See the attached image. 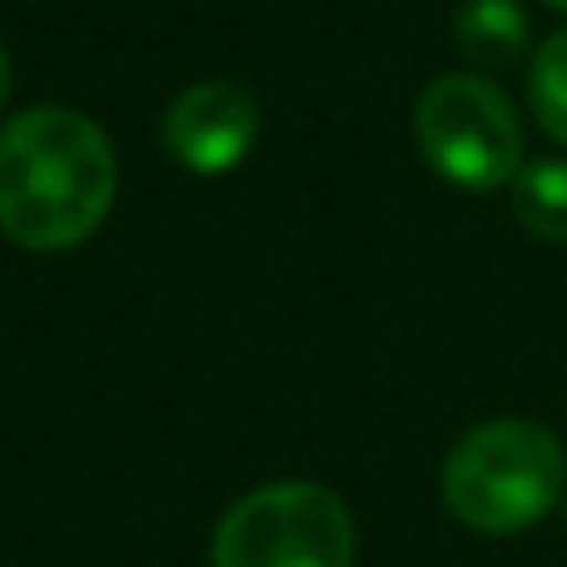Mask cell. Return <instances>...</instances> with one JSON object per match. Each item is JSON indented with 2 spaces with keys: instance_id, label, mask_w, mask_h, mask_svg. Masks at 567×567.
<instances>
[{
  "instance_id": "obj_1",
  "label": "cell",
  "mask_w": 567,
  "mask_h": 567,
  "mask_svg": "<svg viewBox=\"0 0 567 567\" xmlns=\"http://www.w3.org/2000/svg\"><path fill=\"white\" fill-rule=\"evenodd\" d=\"M110 135L70 105H30L0 125V235L30 255L85 245L115 209Z\"/></svg>"
},
{
  "instance_id": "obj_2",
  "label": "cell",
  "mask_w": 567,
  "mask_h": 567,
  "mask_svg": "<svg viewBox=\"0 0 567 567\" xmlns=\"http://www.w3.org/2000/svg\"><path fill=\"white\" fill-rule=\"evenodd\" d=\"M567 498V449L528 419L468 429L443 458V503L468 533L513 538Z\"/></svg>"
},
{
  "instance_id": "obj_3",
  "label": "cell",
  "mask_w": 567,
  "mask_h": 567,
  "mask_svg": "<svg viewBox=\"0 0 567 567\" xmlns=\"http://www.w3.org/2000/svg\"><path fill=\"white\" fill-rule=\"evenodd\" d=\"M413 140L449 185L493 195L513 185L523 159V120L488 75H439L413 105Z\"/></svg>"
},
{
  "instance_id": "obj_4",
  "label": "cell",
  "mask_w": 567,
  "mask_h": 567,
  "mask_svg": "<svg viewBox=\"0 0 567 567\" xmlns=\"http://www.w3.org/2000/svg\"><path fill=\"white\" fill-rule=\"evenodd\" d=\"M359 538L339 493L319 483H265L219 518L215 567H353Z\"/></svg>"
},
{
  "instance_id": "obj_5",
  "label": "cell",
  "mask_w": 567,
  "mask_h": 567,
  "mask_svg": "<svg viewBox=\"0 0 567 567\" xmlns=\"http://www.w3.org/2000/svg\"><path fill=\"white\" fill-rule=\"evenodd\" d=\"M259 145V100L235 80H199L165 110V150L189 175H229Z\"/></svg>"
},
{
  "instance_id": "obj_6",
  "label": "cell",
  "mask_w": 567,
  "mask_h": 567,
  "mask_svg": "<svg viewBox=\"0 0 567 567\" xmlns=\"http://www.w3.org/2000/svg\"><path fill=\"white\" fill-rule=\"evenodd\" d=\"M453 40L478 70H503L533 45V25L518 0H463L453 10Z\"/></svg>"
},
{
  "instance_id": "obj_7",
  "label": "cell",
  "mask_w": 567,
  "mask_h": 567,
  "mask_svg": "<svg viewBox=\"0 0 567 567\" xmlns=\"http://www.w3.org/2000/svg\"><path fill=\"white\" fill-rule=\"evenodd\" d=\"M513 215L528 235L567 245V159H528L513 179Z\"/></svg>"
},
{
  "instance_id": "obj_8",
  "label": "cell",
  "mask_w": 567,
  "mask_h": 567,
  "mask_svg": "<svg viewBox=\"0 0 567 567\" xmlns=\"http://www.w3.org/2000/svg\"><path fill=\"white\" fill-rule=\"evenodd\" d=\"M528 105H533V120H538L543 135L558 140L567 150V30L543 35V45L533 50Z\"/></svg>"
},
{
  "instance_id": "obj_9",
  "label": "cell",
  "mask_w": 567,
  "mask_h": 567,
  "mask_svg": "<svg viewBox=\"0 0 567 567\" xmlns=\"http://www.w3.org/2000/svg\"><path fill=\"white\" fill-rule=\"evenodd\" d=\"M10 85H16V75H10V55H6V45H0V105L10 100Z\"/></svg>"
},
{
  "instance_id": "obj_10",
  "label": "cell",
  "mask_w": 567,
  "mask_h": 567,
  "mask_svg": "<svg viewBox=\"0 0 567 567\" xmlns=\"http://www.w3.org/2000/svg\"><path fill=\"white\" fill-rule=\"evenodd\" d=\"M548 6H553V10H567V0H548Z\"/></svg>"
},
{
  "instance_id": "obj_11",
  "label": "cell",
  "mask_w": 567,
  "mask_h": 567,
  "mask_svg": "<svg viewBox=\"0 0 567 567\" xmlns=\"http://www.w3.org/2000/svg\"><path fill=\"white\" fill-rule=\"evenodd\" d=\"M563 513H567V503H563Z\"/></svg>"
}]
</instances>
